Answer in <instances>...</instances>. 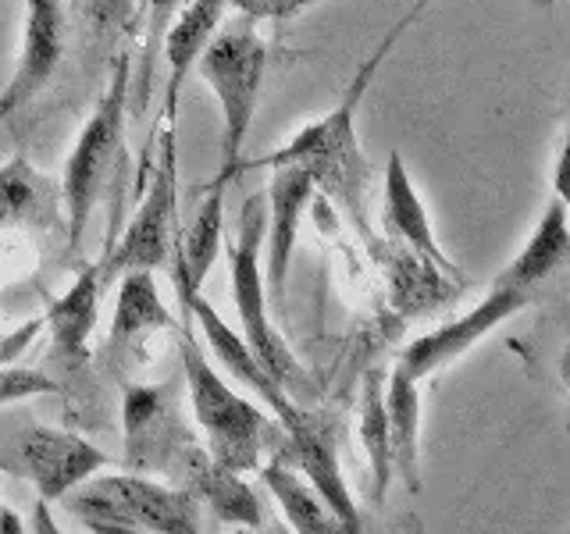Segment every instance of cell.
I'll return each mask as SVG.
<instances>
[{
    "instance_id": "14",
    "label": "cell",
    "mask_w": 570,
    "mask_h": 534,
    "mask_svg": "<svg viewBox=\"0 0 570 534\" xmlns=\"http://www.w3.org/2000/svg\"><path fill=\"white\" fill-rule=\"evenodd\" d=\"M11 228L65 236L61 182L32 168L26 154H14L0 165V231Z\"/></svg>"
},
{
    "instance_id": "6",
    "label": "cell",
    "mask_w": 570,
    "mask_h": 534,
    "mask_svg": "<svg viewBox=\"0 0 570 534\" xmlns=\"http://www.w3.org/2000/svg\"><path fill=\"white\" fill-rule=\"evenodd\" d=\"M154 165L147 178V192H139V204L132 221L125 225L118 246L107 249L100 267V285H111L118 275L132 271V267H147L157 271L171 257V246L178 239V142L175 125H160L157 139L150 142Z\"/></svg>"
},
{
    "instance_id": "18",
    "label": "cell",
    "mask_w": 570,
    "mask_h": 534,
    "mask_svg": "<svg viewBox=\"0 0 570 534\" xmlns=\"http://www.w3.org/2000/svg\"><path fill=\"white\" fill-rule=\"evenodd\" d=\"M100 267L86 271L71 281V289L53 299L47 307V328H50V367L58 370H82L86 367V343L97 328L100 317Z\"/></svg>"
},
{
    "instance_id": "12",
    "label": "cell",
    "mask_w": 570,
    "mask_h": 534,
    "mask_svg": "<svg viewBox=\"0 0 570 534\" xmlns=\"http://www.w3.org/2000/svg\"><path fill=\"white\" fill-rule=\"evenodd\" d=\"M65 32L68 18L61 0H26L22 53H18V65L4 93H0V118H11L29 107L58 76V65L65 58Z\"/></svg>"
},
{
    "instance_id": "21",
    "label": "cell",
    "mask_w": 570,
    "mask_h": 534,
    "mask_svg": "<svg viewBox=\"0 0 570 534\" xmlns=\"http://www.w3.org/2000/svg\"><path fill=\"white\" fill-rule=\"evenodd\" d=\"M570 257V228H567V200L563 189H557L549 210L542 214V221L534 225L531 239L524 243V249L517 254L503 271L495 275L499 285H513V289H524L531 296H539L542 285L560 275Z\"/></svg>"
},
{
    "instance_id": "24",
    "label": "cell",
    "mask_w": 570,
    "mask_h": 534,
    "mask_svg": "<svg viewBox=\"0 0 570 534\" xmlns=\"http://www.w3.org/2000/svg\"><path fill=\"white\" fill-rule=\"evenodd\" d=\"M222 228H225V189L204 186L193 225L178 236V254H183V264L196 285L207 281L214 260L222 254Z\"/></svg>"
},
{
    "instance_id": "8",
    "label": "cell",
    "mask_w": 570,
    "mask_h": 534,
    "mask_svg": "<svg viewBox=\"0 0 570 534\" xmlns=\"http://www.w3.org/2000/svg\"><path fill=\"white\" fill-rule=\"evenodd\" d=\"M125 424V467L136 474H171L193 445V435L178 421L175 385H121Z\"/></svg>"
},
{
    "instance_id": "3",
    "label": "cell",
    "mask_w": 570,
    "mask_h": 534,
    "mask_svg": "<svg viewBox=\"0 0 570 534\" xmlns=\"http://www.w3.org/2000/svg\"><path fill=\"white\" fill-rule=\"evenodd\" d=\"M178 356H183V374L193 403V417L207 435V453L222 463V467L249 474L261 467L264 449H278L282 445V424L267 421L264 409L243 399L210 360L196 346L189 328L178 332Z\"/></svg>"
},
{
    "instance_id": "2",
    "label": "cell",
    "mask_w": 570,
    "mask_h": 534,
    "mask_svg": "<svg viewBox=\"0 0 570 534\" xmlns=\"http://www.w3.org/2000/svg\"><path fill=\"white\" fill-rule=\"evenodd\" d=\"M132 58L118 53L104 97L97 100L86 129L71 147L61 175V204H65V236L68 254H79L89 214L111 192L125 175V111L132 93Z\"/></svg>"
},
{
    "instance_id": "13",
    "label": "cell",
    "mask_w": 570,
    "mask_h": 534,
    "mask_svg": "<svg viewBox=\"0 0 570 534\" xmlns=\"http://www.w3.org/2000/svg\"><path fill=\"white\" fill-rule=\"evenodd\" d=\"M385 228L389 236H396L400 246L406 249L410 257H417L421 264L435 267L442 278H450L460 289H468V275L460 271V267L442 254V246L432 231V221H428V207L421 204V196L414 189L406 175V165L403 157L392 150L389 160H385Z\"/></svg>"
},
{
    "instance_id": "27",
    "label": "cell",
    "mask_w": 570,
    "mask_h": 534,
    "mask_svg": "<svg viewBox=\"0 0 570 534\" xmlns=\"http://www.w3.org/2000/svg\"><path fill=\"white\" fill-rule=\"evenodd\" d=\"M246 22H289L307 8L325 4V0H228Z\"/></svg>"
},
{
    "instance_id": "19",
    "label": "cell",
    "mask_w": 570,
    "mask_h": 534,
    "mask_svg": "<svg viewBox=\"0 0 570 534\" xmlns=\"http://www.w3.org/2000/svg\"><path fill=\"white\" fill-rule=\"evenodd\" d=\"M389 463L406 492H421V382L403 364L385 374Z\"/></svg>"
},
{
    "instance_id": "17",
    "label": "cell",
    "mask_w": 570,
    "mask_h": 534,
    "mask_svg": "<svg viewBox=\"0 0 570 534\" xmlns=\"http://www.w3.org/2000/svg\"><path fill=\"white\" fill-rule=\"evenodd\" d=\"M118 495L121 513L139 531L154 534H196L200 531V503L186 488H168L150 474H104Z\"/></svg>"
},
{
    "instance_id": "16",
    "label": "cell",
    "mask_w": 570,
    "mask_h": 534,
    "mask_svg": "<svg viewBox=\"0 0 570 534\" xmlns=\"http://www.w3.org/2000/svg\"><path fill=\"white\" fill-rule=\"evenodd\" d=\"M157 332H175V317L157 293L154 271L132 267V271L118 275V307H115L111 338H107V360L118 370L139 360V349Z\"/></svg>"
},
{
    "instance_id": "23",
    "label": "cell",
    "mask_w": 570,
    "mask_h": 534,
    "mask_svg": "<svg viewBox=\"0 0 570 534\" xmlns=\"http://www.w3.org/2000/svg\"><path fill=\"white\" fill-rule=\"evenodd\" d=\"M361 445L371 467V495L374 503H385L392 485L389 463V424H385V370H367L361 385Z\"/></svg>"
},
{
    "instance_id": "10",
    "label": "cell",
    "mask_w": 570,
    "mask_h": 534,
    "mask_svg": "<svg viewBox=\"0 0 570 534\" xmlns=\"http://www.w3.org/2000/svg\"><path fill=\"white\" fill-rule=\"evenodd\" d=\"M534 299H539V296H531L524 289H513V285L492 281V293L481 299L474 310L450 320V325H442L435 332L414 338V343L400 353L396 364H403L421 382V378H428V374H435L439 367L453 364L456 356L474 349L478 338H485L492 328L503 325V320H510L513 314H521L524 307H531Z\"/></svg>"
},
{
    "instance_id": "1",
    "label": "cell",
    "mask_w": 570,
    "mask_h": 534,
    "mask_svg": "<svg viewBox=\"0 0 570 534\" xmlns=\"http://www.w3.org/2000/svg\"><path fill=\"white\" fill-rule=\"evenodd\" d=\"M424 4H428V0H417V4L410 8V14L400 18V22L385 32V40L374 47V53L361 68H356V76L346 86L343 100H338L325 118L307 125V129H299L289 142H282V147L272 150V154L249 157V160L243 157L239 175L243 171H257V168H275V165L307 168V175L314 178V189H325L332 200L343 204L353 228L361 231V239L371 246L374 243V231H371V221H367L371 160L361 150V139H356V107H361L374 76H379V65L389 58L392 43H396L400 36L406 32V26L421 14Z\"/></svg>"
},
{
    "instance_id": "5",
    "label": "cell",
    "mask_w": 570,
    "mask_h": 534,
    "mask_svg": "<svg viewBox=\"0 0 570 534\" xmlns=\"http://www.w3.org/2000/svg\"><path fill=\"white\" fill-rule=\"evenodd\" d=\"M193 68H200V79L210 86L214 100L222 107V165L207 186L228 189V182L239 178L243 147L249 129H254L267 71V47L249 26H232L210 36V43Z\"/></svg>"
},
{
    "instance_id": "7",
    "label": "cell",
    "mask_w": 570,
    "mask_h": 534,
    "mask_svg": "<svg viewBox=\"0 0 570 534\" xmlns=\"http://www.w3.org/2000/svg\"><path fill=\"white\" fill-rule=\"evenodd\" d=\"M107 456L94 442L68 432V427H50L36 417H8L4 435H0V471L26 477L36 495L47 503H58L89 474H100Z\"/></svg>"
},
{
    "instance_id": "4",
    "label": "cell",
    "mask_w": 570,
    "mask_h": 534,
    "mask_svg": "<svg viewBox=\"0 0 570 534\" xmlns=\"http://www.w3.org/2000/svg\"><path fill=\"white\" fill-rule=\"evenodd\" d=\"M264 225H267V196H261V192L246 196L243 210H239V239L228 249L232 296H236L243 343L296 403L314 406V396H317L314 378L307 374V367L293 356V349L285 346L282 332L267 320V293H264V271H261Z\"/></svg>"
},
{
    "instance_id": "20",
    "label": "cell",
    "mask_w": 570,
    "mask_h": 534,
    "mask_svg": "<svg viewBox=\"0 0 570 534\" xmlns=\"http://www.w3.org/2000/svg\"><path fill=\"white\" fill-rule=\"evenodd\" d=\"M228 8H232L228 0H189L183 14H178L175 22H168L165 43H160L168 58V89H165V115H160V125H175L183 86L189 79L196 58H200L204 47L210 43V36L225 22Z\"/></svg>"
},
{
    "instance_id": "11",
    "label": "cell",
    "mask_w": 570,
    "mask_h": 534,
    "mask_svg": "<svg viewBox=\"0 0 570 534\" xmlns=\"http://www.w3.org/2000/svg\"><path fill=\"white\" fill-rule=\"evenodd\" d=\"M314 196V178L299 165H275L272 168V186H267V225H264V243H267V260L261 264L264 271V293L267 303L285 314V289H289V260L296 249L299 221L307 214V204Z\"/></svg>"
},
{
    "instance_id": "28",
    "label": "cell",
    "mask_w": 570,
    "mask_h": 534,
    "mask_svg": "<svg viewBox=\"0 0 570 534\" xmlns=\"http://www.w3.org/2000/svg\"><path fill=\"white\" fill-rule=\"evenodd\" d=\"M32 531H47V534H58V524L50 521V503L47 498L36 495V506H32Z\"/></svg>"
},
{
    "instance_id": "30",
    "label": "cell",
    "mask_w": 570,
    "mask_h": 534,
    "mask_svg": "<svg viewBox=\"0 0 570 534\" xmlns=\"http://www.w3.org/2000/svg\"><path fill=\"white\" fill-rule=\"evenodd\" d=\"M542 4H557V0H542Z\"/></svg>"
},
{
    "instance_id": "9",
    "label": "cell",
    "mask_w": 570,
    "mask_h": 534,
    "mask_svg": "<svg viewBox=\"0 0 570 534\" xmlns=\"http://www.w3.org/2000/svg\"><path fill=\"white\" fill-rule=\"evenodd\" d=\"M278 453L311 481L314 492L325 498L335 513L338 527L346 534H361L364 521L346 488L343 467H338V417L321 406H299V414L289 427H282Z\"/></svg>"
},
{
    "instance_id": "15",
    "label": "cell",
    "mask_w": 570,
    "mask_h": 534,
    "mask_svg": "<svg viewBox=\"0 0 570 534\" xmlns=\"http://www.w3.org/2000/svg\"><path fill=\"white\" fill-rule=\"evenodd\" d=\"M175 474L183 477V488L196 498L200 506H207L222 524L228 527H249V531H261L264 527V506L261 498L254 495V488L246 485L243 474L222 467L207 449L200 445H189L186 456L178 459Z\"/></svg>"
},
{
    "instance_id": "22",
    "label": "cell",
    "mask_w": 570,
    "mask_h": 534,
    "mask_svg": "<svg viewBox=\"0 0 570 534\" xmlns=\"http://www.w3.org/2000/svg\"><path fill=\"white\" fill-rule=\"evenodd\" d=\"M261 481H264V488L275 495V503L282 506L285 521H289L293 531H299V534H338L343 531L325 498L314 492L311 481L303 477L278 449H275L272 463H261Z\"/></svg>"
},
{
    "instance_id": "26",
    "label": "cell",
    "mask_w": 570,
    "mask_h": 534,
    "mask_svg": "<svg viewBox=\"0 0 570 534\" xmlns=\"http://www.w3.org/2000/svg\"><path fill=\"white\" fill-rule=\"evenodd\" d=\"M150 4V36H147V47H142V82H139V111H147V97H150V82H154V68H157V53L160 43H165V32L171 22V8L175 0H147Z\"/></svg>"
},
{
    "instance_id": "29",
    "label": "cell",
    "mask_w": 570,
    "mask_h": 534,
    "mask_svg": "<svg viewBox=\"0 0 570 534\" xmlns=\"http://www.w3.org/2000/svg\"><path fill=\"white\" fill-rule=\"evenodd\" d=\"M26 524L18 521V513H11L8 506H0V534H22Z\"/></svg>"
},
{
    "instance_id": "25",
    "label": "cell",
    "mask_w": 570,
    "mask_h": 534,
    "mask_svg": "<svg viewBox=\"0 0 570 534\" xmlns=\"http://www.w3.org/2000/svg\"><path fill=\"white\" fill-rule=\"evenodd\" d=\"M61 385L50 370L36 367H0V406L36 399V396H53Z\"/></svg>"
}]
</instances>
